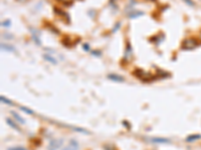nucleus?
I'll return each instance as SVG.
<instances>
[{
	"label": "nucleus",
	"mask_w": 201,
	"mask_h": 150,
	"mask_svg": "<svg viewBox=\"0 0 201 150\" xmlns=\"http://www.w3.org/2000/svg\"><path fill=\"white\" fill-rule=\"evenodd\" d=\"M20 109H21L22 111H24L25 113H27V114H33V110H31V109H29V108H25L24 106H21L20 107Z\"/></svg>",
	"instance_id": "obj_17"
},
{
	"label": "nucleus",
	"mask_w": 201,
	"mask_h": 150,
	"mask_svg": "<svg viewBox=\"0 0 201 150\" xmlns=\"http://www.w3.org/2000/svg\"><path fill=\"white\" fill-rule=\"evenodd\" d=\"M61 42H63V44L65 46V47H71V46L75 45V43H73V41L70 40V36H68V35H65L61 38Z\"/></svg>",
	"instance_id": "obj_9"
},
{
	"label": "nucleus",
	"mask_w": 201,
	"mask_h": 150,
	"mask_svg": "<svg viewBox=\"0 0 201 150\" xmlns=\"http://www.w3.org/2000/svg\"><path fill=\"white\" fill-rule=\"evenodd\" d=\"M43 58H44V60L48 61V62H50V63H53V64H56V63H58V61H56V60H55V58H54V57H53V56H51V55H48V54H43Z\"/></svg>",
	"instance_id": "obj_16"
},
{
	"label": "nucleus",
	"mask_w": 201,
	"mask_h": 150,
	"mask_svg": "<svg viewBox=\"0 0 201 150\" xmlns=\"http://www.w3.org/2000/svg\"><path fill=\"white\" fill-rule=\"evenodd\" d=\"M142 15H144V12L142 11H139V10H131L130 13H128V17L131 18V19H135L139 16H142Z\"/></svg>",
	"instance_id": "obj_8"
},
{
	"label": "nucleus",
	"mask_w": 201,
	"mask_h": 150,
	"mask_svg": "<svg viewBox=\"0 0 201 150\" xmlns=\"http://www.w3.org/2000/svg\"><path fill=\"white\" fill-rule=\"evenodd\" d=\"M53 10H54V13L56 15H59V16H60L61 18L65 19V22L66 23L70 22V15L66 13V12H64V10H61V9H59L58 7H53Z\"/></svg>",
	"instance_id": "obj_5"
},
{
	"label": "nucleus",
	"mask_w": 201,
	"mask_h": 150,
	"mask_svg": "<svg viewBox=\"0 0 201 150\" xmlns=\"http://www.w3.org/2000/svg\"><path fill=\"white\" fill-rule=\"evenodd\" d=\"M6 122H7V124H8V125H9L10 127H12V128L15 129L16 131H20V129H19V127H18L17 124H15V122L12 121L11 119H10V118H6Z\"/></svg>",
	"instance_id": "obj_14"
},
{
	"label": "nucleus",
	"mask_w": 201,
	"mask_h": 150,
	"mask_svg": "<svg viewBox=\"0 0 201 150\" xmlns=\"http://www.w3.org/2000/svg\"><path fill=\"white\" fill-rule=\"evenodd\" d=\"M183 1L186 3L187 5H189V6H191V7H194L195 6V3L193 0H183Z\"/></svg>",
	"instance_id": "obj_20"
},
{
	"label": "nucleus",
	"mask_w": 201,
	"mask_h": 150,
	"mask_svg": "<svg viewBox=\"0 0 201 150\" xmlns=\"http://www.w3.org/2000/svg\"><path fill=\"white\" fill-rule=\"evenodd\" d=\"M9 34H3V37L4 38H8V39H12L13 36H8Z\"/></svg>",
	"instance_id": "obj_25"
},
{
	"label": "nucleus",
	"mask_w": 201,
	"mask_h": 150,
	"mask_svg": "<svg viewBox=\"0 0 201 150\" xmlns=\"http://www.w3.org/2000/svg\"><path fill=\"white\" fill-rule=\"evenodd\" d=\"M198 45H199V42L196 38L189 37V38H186L182 41L181 48L183 50H193V49L196 48Z\"/></svg>",
	"instance_id": "obj_1"
},
{
	"label": "nucleus",
	"mask_w": 201,
	"mask_h": 150,
	"mask_svg": "<svg viewBox=\"0 0 201 150\" xmlns=\"http://www.w3.org/2000/svg\"><path fill=\"white\" fill-rule=\"evenodd\" d=\"M149 141L152 143H170V140L167 138H149Z\"/></svg>",
	"instance_id": "obj_10"
},
{
	"label": "nucleus",
	"mask_w": 201,
	"mask_h": 150,
	"mask_svg": "<svg viewBox=\"0 0 201 150\" xmlns=\"http://www.w3.org/2000/svg\"><path fill=\"white\" fill-rule=\"evenodd\" d=\"M7 150H27V149H25L24 147H21V146H15V147L8 148Z\"/></svg>",
	"instance_id": "obj_22"
},
{
	"label": "nucleus",
	"mask_w": 201,
	"mask_h": 150,
	"mask_svg": "<svg viewBox=\"0 0 201 150\" xmlns=\"http://www.w3.org/2000/svg\"><path fill=\"white\" fill-rule=\"evenodd\" d=\"M10 113H11V115L15 118V119H16V121H17L18 123H20V124H25V120H24L23 118H22L21 116H20V115H18L15 111H11Z\"/></svg>",
	"instance_id": "obj_12"
},
{
	"label": "nucleus",
	"mask_w": 201,
	"mask_h": 150,
	"mask_svg": "<svg viewBox=\"0 0 201 150\" xmlns=\"http://www.w3.org/2000/svg\"><path fill=\"white\" fill-rule=\"evenodd\" d=\"M1 49L4 51H7V52H15L16 49H15L12 45H9L6 43H1Z\"/></svg>",
	"instance_id": "obj_11"
},
{
	"label": "nucleus",
	"mask_w": 201,
	"mask_h": 150,
	"mask_svg": "<svg viewBox=\"0 0 201 150\" xmlns=\"http://www.w3.org/2000/svg\"><path fill=\"white\" fill-rule=\"evenodd\" d=\"M92 55H96V56H101L102 52H101L100 50H94V51H92Z\"/></svg>",
	"instance_id": "obj_23"
},
{
	"label": "nucleus",
	"mask_w": 201,
	"mask_h": 150,
	"mask_svg": "<svg viewBox=\"0 0 201 150\" xmlns=\"http://www.w3.org/2000/svg\"><path fill=\"white\" fill-rule=\"evenodd\" d=\"M132 55V47L130 43H127V47H126V51H125V56H124V59H127L129 56Z\"/></svg>",
	"instance_id": "obj_15"
},
{
	"label": "nucleus",
	"mask_w": 201,
	"mask_h": 150,
	"mask_svg": "<svg viewBox=\"0 0 201 150\" xmlns=\"http://www.w3.org/2000/svg\"><path fill=\"white\" fill-rule=\"evenodd\" d=\"M200 138H201L200 134H193V135H189V136L186 138V141H187V142H193V141L198 140V139H200Z\"/></svg>",
	"instance_id": "obj_13"
},
{
	"label": "nucleus",
	"mask_w": 201,
	"mask_h": 150,
	"mask_svg": "<svg viewBox=\"0 0 201 150\" xmlns=\"http://www.w3.org/2000/svg\"><path fill=\"white\" fill-rule=\"evenodd\" d=\"M29 30H30V33H31V38H32V40L34 41V43L37 44L38 46H40V45H41V40H40V36H39L38 30L34 29V28H32V27H30Z\"/></svg>",
	"instance_id": "obj_4"
},
{
	"label": "nucleus",
	"mask_w": 201,
	"mask_h": 150,
	"mask_svg": "<svg viewBox=\"0 0 201 150\" xmlns=\"http://www.w3.org/2000/svg\"><path fill=\"white\" fill-rule=\"evenodd\" d=\"M120 25H121V23H120V22H118V23L115 25V28H114V30H113V31H116V29H117V30L119 29V26H120Z\"/></svg>",
	"instance_id": "obj_26"
},
{
	"label": "nucleus",
	"mask_w": 201,
	"mask_h": 150,
	"mask_svg": "<svg viewBox=\"0 0 201 150\" xmlns=\"http://www.w3.org/2000/svg\"><path fill=\"white\" fill-rule=\"evenodd\" d=\"M1 98V101L2 102H4V103H6V104H9V105H13V102L12 101H10V100H8L6 97H4V96H1L0 97Z\"/></svg>",
	"instance_id": "obj_19"
},
{
	"label": "nucleus",
	"mask_w": 201,
	"mask_h": 150,
	"mask_svg": "<svg viewBox=\"0 0 201 150\" xmlns=\"http://www.w3.org/2000/svg\"><path fill=\"white\" fill-rule=\"evenodd\" d=\"M58 1L64 4V5H66V6H69V5H71V3H73L74 0H58Z\"/></svg>",
	"instance_id": "obj_18"
},
{
	"label": "nucleus",
	"mask_w": 201,
	"mask_h": 150,
	"mask_svg": "<svg viewBox=\"0 0 201 150\" xmlns=\"http://www.w3.org/2000/svg\"><path fill=\"white\" fill-rule=\"evenodd\" d=\"M64 144V139L61 138H56V139H53V140L49 141V144L47 146L48 150H59Z\"/></svg>",
	"instance_id": "obj_3"
},
{
	"label": "nucleus",
	"mask_w": 201,
	"mask_h": 150,
	"mask_svg": "<svg viewBox=\"0 0 201 150\" xmlns=\"http://www.w3.org/2000/svg\"><path fill=\"white\" fill-rule=\"evenodd\" d=\"M82 48H84L85 51H90V45L87 43H84L82 44Z\"/></svg>",
	"instance_id": "obj_24"
},
{
	"label": "nucleus",
	"mask_w": 201,
	"mask_h": 150,
	"mask_svg": "<svg viewBox=\"0 0 201 150\" xmlns=\"http://www.w3.org/2000/svg\"><path fill=\"white\" fill-rule=\"evenodd\" d=\"M134 75L144 82H151L152 80H154V77L150 73H147V72H145L142 69H139V68H137L135 71H134Z\"/></svg>",
	"instance_id": "obj_2"
},
{
	"label": "nucleus",
	"mask_w": 201,
	"mask_h": 150,
	"mask_svg": "<svg viewBox=\"0 0 201 150\" xmlns=\"http://www.w3.org/2000/svg\"><path fill=\"white\" fill-rule=\"evenodd\" d=\"M10 24H11V21H10V20H6V21H3L1 23V26H3V27H9Z\"/></svg>",
	"instance_id": "obj_21"
},
{
	"label": "nucleus",
	"mask_w": 201,
	"mask_h": 150,
	"mask_svg": "<svg viewBox=\"0 0 201 150\" xmlns=\"http://www.w3.org/2000/svg\"><path fill=\"white\" fill-rule=\"evenodd\" d=\"M108 78L110 80L114 81V82H124L125 81V78H124L123 76L119 75V74H109L108 75Z\"/></svg>",
	"instance_id": "obj_7"
},
{
	"label": "nucleus",
	"mask_w": 201,
	"mask_h": 150,
	"mask_svg": "<svg viewBox=\"0 0 201 150\" xmlns=\"http://www.w3.org/2000/svg\"><path fill=\"white\" fill-rule=\"evenodd\" d=\"M61 150H79V143L75 139H70V143Z\"/></svg>",
	"instance_id": "obj_6"
}]
</instances>
